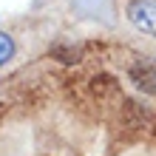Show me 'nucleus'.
Masks as SVG:
<instances>
[{
	"label": "nucleus",
	"instance_id": "2",
	"mask_svg": "<svg viewBox=\"0 0 156 156\" xmlns=\"http://www.w3.org/2000/svg\"><path fill=\"white\" fill-rule=\"evenodd\" d=\"M131 80H133V85L142 91V94H151L156 97V60L151 57H142V60H136L133 66H131Z\"/></svg>",
	"mask_w": 156,
	"mask_h": 156
},
{
	"label": "nucleus",
	"instance_id": "3",
	"mask_svg": "<svg viewBox=\"0 0 156 156\" xmlns=\"http://www.w3.org/2000/svg\"><path fill=\"white\" fill-rule=\"evenodd\" d=\"M14 51H17L14 37H12V34H6V31H0V68H3L6 62L14 57Z\"/></svg>",
	"mask_w": 156,
	"mask_h": 156
},
{
	"label": "nucleus",
	"instance_id": "1",
	"mask_svg": "<svg viewBox=\"0 0 156 156\" xmlns=\"http://www.w3.org/2000/svg\"><path fill=\"white\" fill-rule=\"evenodd\" d=\"M125 17L136 31L156 37V0H131L125 6Z\"/></svg>",
	"mask_w": 156,
	"mask_h": 156
}]
</instances>
